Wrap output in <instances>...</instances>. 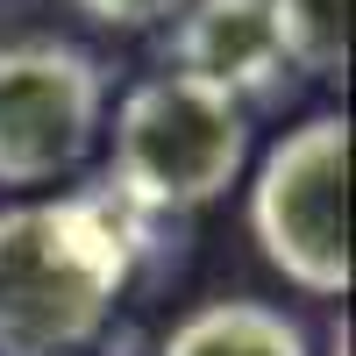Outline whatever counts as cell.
I'll use <instances>...</instances> for the list:
<instances>
[{
  "mask_svg": "<svg viewBox=\"0 0 356 356\" xmlns=\"http://www.w3.org/2000/svg\"><path fill=\"white\" fill-rule=\"evenodd\" d=\"M136 271V214L114 193L0 207V356L86 349Z\"/></svg>",
  "mask_w": 356,
  "mask_h": 356,
  "instance_id": "1",
  "label": "cell"
},
{
  "mask_svg": "<svg viewBox=\"0 0 356 356\" xmlns=\"http://www.w3.org/2000/svg\"><path fill=\"white\" fill-rule=\"evenodd\" d=\"M250 164V107L200 79L157 72L122 93L107 129V193L129 214H200Z\"/></svg>",
  "mask_w": 356,
  "mask_h": 356,
  "instance_id": "2",
  "label": "cell"
},
{
  "mask_svg": "<svg viewBox=\"0 0 356 356\" xmlns=\"http://www.w3.org/2000/svg\"><path fill=\"white\" fill-rule=\"evenodd\" d=\"M342 186H349V122L342 114H307L285 129L257 164L250 186V235L264 264L300 285L307 300H342L349 292V221H342Z\"/></svg>",
  "mask_w": 356,
  "mask_h": 356,
  "instance_id": "3",
  "label": "cell"
},
{
  "mask_svg": "<svg viewBox=\"0 0 356 356\" xmlns=\"http://www.w3.org/2000/svg\"><path fill=\"white\" fill-rule=\"evenodd\" d=\"M107 129V65L65 36L0 43V186L72 178Z\"/></svg>",
  "mask_w": 356,
  "mask_h": 356,
  "instance_id": "4",
  "label": "cell"
},
{
  "mask_svg": "<svg viewBox=\"0 0 356 356\" xmlns=\"http://www.w3.org/2000/svg\"><path fill=\"white\" fill-rule=\"evenodd\" d=\"M164 57L178 79H200L235 107H278L292 93V72L271 36V0H186L171 15Z\"/></svg>",
  "mask_w": 356,
  "mask_h": 356,
  "instance_id": "5",
  "label": "cell"
},
{
  "mask_svg": "<svg viewBox=\"0 0 356 356\" xmlns=\"http://www.w3.org/2000/svg\"><path fill=\"white\" fill-rule=\"evenodd\" d=\"M157 356H314L307 328L271 300H207L164 335Z\"/></svg>",
  "mask_w": 356,
  "mask_h": 356,
  "instance_id": "6",
  "label": "cell"
},
{
  "mask_svg": "<svg viewBox=\"0 0 356 356\" xmlns=\"http://www.w3.org/2000/svg\"><path fill=\"white\" fill-rule=\"evenodd\" d=\"M271 36L285 72L342 79L349 72V0H271Z\"/></svg>",
  "mask_w": 356,
  "mask_h": 356,
  "instance_id": "7",
  "label": "cell"
},
{
  "mask_svg": "<svg viewBox=\"0 0 356 356\" xmlns=\"http://www.w3.org/2000/svg\"><path fill=\"white\" fill-rule=\"evenodd\" d=\"M72 8L86 22H100V29H122V36H136V29H164L186 0H72Z\"/></svg>",
  "mask_w": 356,
  "mask_h": 356,
  "instance_id": "8",
  "label": "cell"
},
{
  "mask_svg": "<svg viewBox=\"0 0 356 356\" xmlns=\"http://www.w3.org/2000/svg\"><path fill=\"white\" fill-rule=\"evenodd\" d=\"M328 356H349V321H335V328H328Z\"/></svg>",
  "mask_w": 356,
  "mask_h": 356,
  "instance_id": "9",
  "label": "cell"
}]
</instances>
